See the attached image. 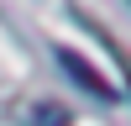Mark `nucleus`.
<instances>
[{"label": "nucleus", "mask_w": 131, "mask_h": 126, "mask_svg": "<svg viewBox=\"0 0 131 126\" xmlns=\"http://www.w3.org/2000/svg\"><path fill=\"white\" fill-rule=\"evenodd\" d=\"M58 63H63V74H68L79 89H89L94 100H121V89H115L110 79H100V68H94L84 52H73V47H58Z\"/></svg>", "instance_id": "1"}]
</instances>
